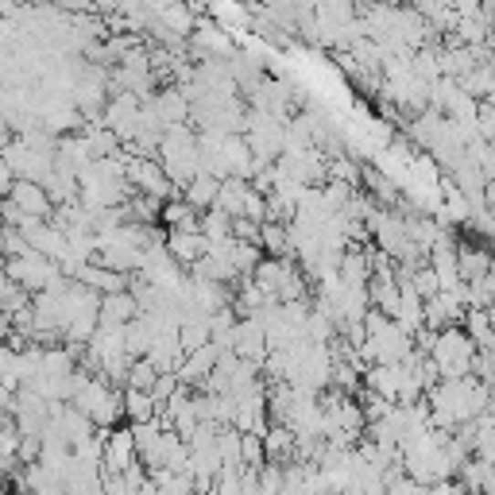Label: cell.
I'll use <instances>...</instances> for the list:
<instances>
[{
    "label": "cell",
    "instance_id": "16",
    "mask_svg": "<svg viewBox=\"0 0 495 495\" xmlns=\"http://www.w3.org/2000/svg\"><path fill=\"white\" fill-rule=\"evenodd\" d=\"M360 406H364V415H368V426H372V422H384V418L395 415V403L384 399V395L368 391V387H364V395H360Z\"/></svg>",
    "mask_w": 495,
    "mask_h": 495
},
{
    "label": "cell",
    "instance_id": "21",
    "mask_svg": "<svg viewBox=\"0 0 495 495\" xmlns=\"http://www.w3.org/2000/svg\"><path fill=\"white\" fill-rule=\"evenodd\" d=\"M426 495H465V488H460L457 480H437V484L426 488Z\"/></svg>",
    "mask_w": 495,
    "mask_h": 495
},
{
    "label": "cell",
    "instance_id": "5",
    "mask_svg": "<svg viewBox=\"0 0 495 495\" xmlns=\"http://www.w3.org/2000/svg\"><path fill=\"white\" fill-rule=\"evenodd\" d=\"M167 252L178 268L190 271L209 256V240L202 233H167Z\"/></svg>",
    "mask_w": 495,
    "mask_h": 495
},
{
    "label": "cell",
    "instance_id": "10",
    "mask_svg": "<svg viewBox=\"0 0 495 495\" xmlns=\"http://www.w3.org/2000/svg\"><path fill=\"white\" fill-rule=\"evenodd\" d=\"M159 403H155V395H147V391H124V418L128 426H143V422H155L159 418Z\"/></svg>",
    "mask_w": 495,
    "mask_h": 495
},
{
    "label": "cell",
    "instance_id": "13",
    "mask_svg": "<svg viewBox=\"0 0 495 495\" xmlns=\"http://www.w3.org/2000/svg\"><path fill=\"white\" fill-rule=\"evenodd\" d=\"M217 453L225 460V469H244V434L237 426H221V437H217Z\"/></svg>",
    "mask_w": 495,
    "mask_h": 495
},
{
    "label": "cell",
    "instance_id": "17",
    "mask_svg": "<svg viewBox=\"0 0 495 495\" xmlns=\"http://www.w3.org/2000/svg\"><path fill=\"white\" fill-rule=\"evenodd\" d=\"M155 384H159V368L152 364V360H136V364H132V384H128V387L152 395Z\"/></svg>",
    "mask_w": 495,
    "mask_h": 495
},
{
    "label": "cell",
    "instance_id": "11",
    "mask_svg": "<svg viewBox=\"0 0 495 495\" xmlns=\"http://www.w3.org/2000/svg\"><path fill=\"white\" fill-rule=\"evenodd\" d=\"M183 197L197 209V213H209V209H217V197H221V183L217 178H209V174H197L194 183L183 190Z\"/></svg>",
    "mask_w": 495,
    "mask_h": 495
},
{
    "label": "cell",
    "instance_id": "2",
    "mask_svg": "<svg viewBox=\"0 0 495 495\" xmlns=\"http://www.w3.org/2000/svg\"><path fill=\"white\" fill-rule=\"evenodd\" d=\"M62 275H66L62 263L47 259V256H39V252L20 256V259H8V268H5V279L20 283V287L31 294V299H36V294H43V290H51Z\"/></svg>",
    "mask_w": 495,
    "mask_h": 495
},
{
    "label": "cell",
    "instance_id": "20",
    "mask_svg": "<svg viewBox=\"0 0 495 495\" xmlns=\"http://www.w3.org/2000/svg\"><path fill=\"white\" fill-rule=\"evenodd\" d=\"M259 233H263V225H256V221H248V217H237V221H233V240L259 244Z\"/></svg>",
    "mask_w": 495,
    "mask_h": 495
},
{
    "label": "cell",
    "instance_id": "18",
    "mask_svg": "<svg viewBox=\"0 0 495 495\" xmlns=\"http://www.w3.org/2000/svg\"><path fill=\"white\" fill-rule=\"evenodd\" d=\"M410 283H415V290L422 294V302H434L437 294H441V279L434 275V268H422V271H415V279H410Z\"/></svg>",
    "mask_w": 495,
    "mask_h": 495
},
{
    "label": "cell",
    "instance_id": "1",
    "mask_svg": "<svg viewBox=\"0 0 495 495\" xmlns=\"http://www.w3.org/2000/svg\"><path fill=\"white\" fill-rule=\"evenodd\" d=\"M480 349H476V341L465 333V325L457 329H445L437 337V349H434V364L441 372V379H469L472 375V364Z\"/></svg>",
    "mask_w": 495,
    "mask_h": 495
},
{
    "label": "cell",
    "instance_id": "14",
    "mask_svg": "<svg viewBox=\"0 0 495 495\" xmlns=\"http://www.w3.org/2000/svg\"><path fill=\"white\" fill-rule=\"evenodd\" d=\"M465 333L476 341V349H480V353L495 349V329H491L488 310H469V318H465Z\"/></svg>",
    "mask_w": 495,
    "mask_h": 495
},
{
    "label": "cell",
    "instance_id": "19",
    "mask_svg": "<svg viewBox=\"0 0 495 495\" xmlns=\"http://www.w3.org/2000/svg\"><path fill=\"white\" fill-rule=\"evenodd\" d=\"M268 465V449H263L259 434H244V469H263Z\"/></svg>",
    "mask_w": 495,
    "mask_h": 495
},
{
    "label": "cell",
    "instance_id": "3",
    "mask_svg": "<svg viewBox=\"0 0 495 495\" xmlns=\"http://www.w3.org/2000/svg\"><path fill=\"white\" fill-rule=\"evenodd\" d=\"M8 202H16L20 205L27 217H36V221H51L55 217V202H51V194H47L39 183H16L12 186V194H8Z\"/></svg>",
    "mask_w": 495,
    "mask_h": 495
},
{
    "label": "cell",
    "instance_id": "4",
    "mask_svg": "<svg viewBox=\"0 0 495 495\" xmlns=\"http://www.w3.org/2000/svg\"><path fill=\"white\" fill-rule=\"evenodd\" d=\"M74 279H78L81 287H90L93 294H101V299L132 290V275H117V271H109V268H97V263H86V268H81Z\"/></svg>",
    "mask_w": 495,
    "mask_h": 495
},
{
    "label": "cell",
    "instance_id": "7",
    "mask_svg": "<svg viewBox=\"0 0 495 495\" xmlns=\"http://www.w3.org/2000/svg\"><path fill=\"white\" fill-rule=\"evenodd\" d=\"M163 225H167V233H202V213L186 197L183 202H167L163 205Z\"/></svg>",
    "mask_w": 495,
    "mask_h": 495
},
{
    "label": "cell",
    "instance_id": "15",
    "mask_svg": "<svg viewBox=\"0 0 495 495\" xmlns=\"http://www.w3.org/2000/svg\"><path fill=\"white\" fill-rule=\"evenodd\" d=\"M202 237H205L209 244L233 240V217H228V213H221V209L202 213Z\"/></svg>",
    "mask_w": 495,
    "mask_h": 495
},
{
    "label": "cell",
    "instance_id": "12",
    "mask_svg": "<svg viewBox=\"0 0 495 495\" xmlns=\"http://www.w3.org/2000/svg\"><path fill=\"white\" fill-rule=\"evenodd\" d=\"M248 190H252V183H244V178H228V183H221V197H217V209L228 213V217H244V202H248Z\"/></svg>",
    "mask_w": 495,
    "mask_h": 495
},
{
    "label": "cell",
    "instance_id": "6",
    "mask_svg": "<svg viewBox=\"0 0 495 495\" xmlns=\"http://www.w3.org/2000/svg\"><path fill=\"white\" fill-rule=\"evenodd\" d=\"M217 364H221V349H217V344H205L202 353H194V356L183 360V368H178V379H183V387H194V391H197L213 372H217Z\"/></svg>",
    "mask_w": 495,
    "mask_h": 495
},
{
    "label": "cell",
    "instance_id": "8",
    "mask_svg": "<svg viewBox=\"0 0 495 495\" xmlns=\"http://www.w3.org/2000/svg\"><path fill=\"white\" fill-rule=\"evenodd\" d=\"M430 268H434V275L441 279V290H457L460 283H465V275H460L457 248H434V252H430Z\"/></svg>",
    "mask_w": 495,
    "mask_h": 495
},
{
    "label": "cell",
    "instance_id": "9",
    "mask_svg": "<svg viewBox=\"0 0 495 495\" xmlns=\"http://www.w3.org/2000/svg\"><path fill=\"white\" fill-rule=\"evenodd\" d=\"M372 248V244H368ZM368 248H349L344 252V263H341V279L349 287H368L372 283V259H368Z\"/></svg>",
    "mask_w": 495,
    "mask_h": 495
},
{
    "label": "cell",
    "instance_id": "22",
    "mask_svg": "<svg viewBox=\"0 0 495 495\" xmlns=\"http://www.w3.org/2000/svg\"><path fill=\"white\" fill-rule=\"evenodd\" d=\"M387 495H391V491H387Z\"/></svg>",
    "mask_w": 495,
    "mask_h": 495
}]
</instances>
